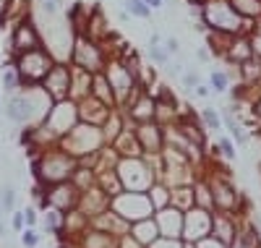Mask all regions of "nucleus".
Listing matches in <instances>:
<instances>
[{"label": "nucleus", "instance_id": "nucleus-1", "mask_svg": "<svg viewBox=\"0 0 261 248\" xmlns=\"http://www.w3.org/2000/svg\"><path fill=\"white\" fill-rule=\"evenodd\" d=\"M201 21L209 32H227V34H251L253 21L243 18L230 0H206L201 8Z\"/></svg>", "mask_w": 261, "mask_h": 248}, {"label": "nucleus", "instance_id": "nucleus-2", "mask_svg": "<svg viewBox=\"0 0 261 248\" xmlns=\"http://www.w3.org/2000/svg\"><path fill=\"white\" fill-rule=\"evenodd\" d=\"M107 53H105V44L99 39H92L89 34H73V42H71V55H68V63L76 65V68L86 71V73H99L105 71L107 65Z\"/></svg>", "mask_w": 261, "mask_h": 248}, {"label": "nucleus", "instance_id": "nucleus-3", "mask_svg": "<svg viewBox=\"0 0 261 248\" xmlns=\"http://www.w3.org/2000/svg\"><path fill=\"white\" fill-rule=\"evenodd\" d=\"M65 152H71L73 157H86V154H94L102 146H107L105 141V133L99 126H89V123H76L65 136L58 141Z\"/></svg>", "mask_w": 261, "mask_h": 248}, {"label": "nucleus", "instance_id": "nucleus-4", "mask_svg": "<svg viewBox=\"0 0 261 248\" xmlns=\"http://www.w3.org/2000/svg\"><path fill=\"white\" fill-rule=\"evenodd\" d=\"M13 63H16L21 79H24V86H37V84L45 81V76L50 73L53 63H55V55L47 47H37V50L16 55Z\"/></svg>", "mask_w": 261, "mask_h": 248}, {"label": "nucleus", "instance_id": "nucleus-5", "mask_svg": "<svg viewBox=\"0 0 261 248\" xmlns=\"http://www.w3.org/2000/svg\"><path fill=\"white\" fill-rule=\"evenodd\" d=\"M45 123L55 136L58 141L68 133L76 123H79V110H76V102L73 100H63V102H53V107L47 110V115H45Z\"/></svg>", "mask_w": 261, "mask_h": 248}, {"label": "nucleus", "instance_id": "nucleus-6", "mask_svg": "<svg viewBox=\"0 0 261 248\" xmlns=\"http://www.w3.org/2000/svg\"><path fill=\"white\" fill-rule=\"evenodd\" d=\"M134 133L141 144V152L144 157H160L165 144H167V131L162 123L157 120H144V123H136L134 126Z\"/></svg>", "mask_w": 261, "mask_h": 248}, {"label": "nucleus", "instance_id": "nucleus-7", "mask_svg": "<svg viewBox=\"0 0 261 248\" xmlns=\"http://www.w3.org/2000/svg\"><path fill=\"white\" fill-rule=\"evenodd\" d=\"M42 89L50 94L53 102H63V100H71V63L65 60H55L50 73L42 81Z\"/></svg>", "mask_w": 261, "mask_h": 248}, {"label": "nucleus", "instance_id": "nucleus-8", "mask_svg": "<svg viewBox=\"0 0 261 248\" xmlns=\"http://www.w3.org/2000/svg\"><path fill=\"white\" fill-rule=\"evenodd\" d=\"M32 97H34V86H21V89H16V92H11V94H8V105H6V115H8V120L37 126Z\"/></svg>", "mask_w": 261, "mask_h": 248}, {"label": "nucleus", "instance_id": "nucleus-9", "mask_svg": "<svg viewBox=\"0 0 261 248\" xmlns=\"http://www.w3.org/2000/svg\"><path fill=\"white\" fill-rule=\"evenodd\" d=\"M37 47H45V44H42V37H39V32L34 27V21H29V18L16 21V27L11 32V50H13V55L29 53V50H37Z\"/></svg>", "mask_w": 261, "mask_h": 248}, {"label": "nucleus", "instance_id": "nucleus-10", "mask_svg": "<svg viewBox=\"0 0 261 248\" xmlns=\"http://www.w3.org/2000/svg\"><path fill=\"white\" fill-rule=\"evenodd\" d=\"M76 110H79V120L81 123H89V126H105V120L110 118V107H107L105 102H99L97 97H84V100H79L76 102Z\"/></svg>", "mask_w": 261, "mask_h": 248}, {"label": "nucleus", "instance_id": "nucleus-11", "mask_svg": "<svg viewBox=\"0 0 261 248\" xmlns=\"http://www.w3.org/2000/svg\"><path fill=\"white\" fill-rule=\"evenodd\" d=\"M251 58H253L251 34H232V39L227 44V53H225V63H230L235 68V65H241V63H246Z\"/></svg>", "mask_w": 261, "mask_h": 248}, {"label": "nucleus", "instance_id": "nucleus-12", "mask_svg": "<svg viewBox=\"0 0 261 248\" xmlns=\"http://www.w3.org/2000/svg\"><path fill=\"white\" fill-rule=\"evenodd\" d=\"M92 97H97L99 102H105L110 110H120L118 97H115V89H113V84H110V81H107L105 71H99V73H94V76H92Z\"/></svg>", "mask_w": 261, "mask_h": 248}, {"label": "nucleus", "instance_id": "nucleus-13", "mask_svg": "<svg viewBox=\"0 0 261 248\" xmlns=\"http://www.w3.org/2000/svg\"><path fill=\"white\" fill-rule=\"evenodd\" d=\"M76 193H79V188H76L73 183H68V180H63V183L53 186V191H50V201H53V207H55L58 212H65V209H73V204H76Z\"/></svg>", "mask_w": 261, "mask_h": 248}, {"label": "nucleus", "instance_id": "nucleus-14", "mask_svg": "<svg viewBox=\"0 0 261 248\" xmlns=\"http://www.w3.org/2000/svg\"><path fill=\"white\" fill-rule=\"evenodd\" d=\"M212 199L220 204V209H230L235 201H238V193L230 183H225V180H220V183L212 186Z\"/></svg>", "mask_w": 261, "mask_h": 248}, {"label": "nucleus", "instance_id": "nucleus-15", "mask_svg": "<svg viewBox=\"0 0 261 248\" xmlns=\"http://www.w3.org/2000/svg\"><path fill=\"white\" fill-rule=\"evenodd\" d=\"M0 84H3V89H6L8 94L24 86V79H21V73H18V68H16V63L6 65V68L0 71Z\"/></svg>", "mask_w": 261, "mask_h": 248}, {"label": "nucleus", "instance_id": "nucleus-16", "mask_svg": "<svg viewBox=\"0 0 261 248\" xmlns=\"http://www.w3.org/2000/svg\"><path fill=\"white\" fill-rule=\"evenodd\" d=\"M230 81H232V76L227 71H220V68L209 71V89L214 94H227L230 92Z\"/></svg>", "mask_w": 261, "mask_h": 248}, {"label": "nucleus", "instance_id": "nucleus-17", "mask_svg": "<svg viewBox=\"0 0 261 248\" xmlns=\"http://www.w3.org/2000/svg\"><path fill=\"white\" fill-rule=\"evenodd\" d=\"M230 6L241 13L243 18H261V0H230Z\"/></svg>", "mask_w": 261, "mask_h": 248}, {"label": "nucleus", "instance_id": "nucleus-18", "mask_svg": "<svg viewBox=\"0 0 261 248\" xmlns=\"http://www.w3.org/2000/svg\"><path fill=\"white\" fill-rule=\"evenodd\" d=\"M123 8L130 18H141V21L151 18V8L144 3V0H123Z\"/></svg>", "mask_w": 261, "mask_h": 248}, {"label": "nucleus", "instance_id": "nucleus-19", "mask_svg": "<svg viewBox=\"0 0 261 248\" xmlns=\"http://www.w3.org/2000/svg\"><path fill=\"white\" fill-rule=\"evenodd\" d=\"M146 55H149V63H151V65H157V68H165V65L172 60V55L165 50V44H149Z\"/></svg>", "mask_w": 261, "mask_h": 248}, {"label": "nucleus", "instance_id": "nucleus-20", "mask_svg": "<svg viewBox=\"0 0 261 248\" xmlns=\"http://www.w3.org/2000/svg\"><path fill=\"white\" fill-rule=\"evenodd\" d=\"M201 123L206 126V128H212V131H220V126H222V115L217 112L212 105H206V107H201Z\"/></svg>", "mask_w": 261, "mask_h": 248}, {"label": "nucleus", "instance_id": "nucleus-21", "mask_svg": "<svg viewBox=\"0 0 261 248\" xmlns=\"http://www.w3.org/2000/svg\"><path fill=\"white\" fill-rule=\"evenodd\" d=\"M217 154H222L227 162H232L235 157H238V152H235V141H232L230 136H220V141H217Z\"/></svg>", "mask_w": 261, "mask_h": 248}, {"label": "nucleus", "instance_id": "nucleus-22", "mask_svg": "<svg viewBox=\"0 0 261 248\" xmlns=\"http://www.w3.org/2000/svg\"><path fill=\"white\" fill-rule=\"evenodd\" d=\"M13 204H16V193H13L11 186H6L3 191H0V209H3V212H11Z\"/></svg>", "mask_w": 261, "mask_h": 248}, {"label": "nucleus", "instance_id": "nucleus-23", "mask_svg": "<svg viewBox=\"0 0 261 248\" xmlns=\"http://www.w3.org/2000/svg\"><path fill=\"white\" fill-rule=\"evenodd\" d=\"M180 84H183V89H196L201 81H199V73H196V71H183Z\"/></svg>", "mask_w": 261, "mask_h": 248}, {"label": "nucleus", "instance_id": "nucleus-24", "mask_svg": "<svg viewBox=\"0 0 261 248\" xmlns=\"http://www.w3.org/2000/svg\"><path fill=\"white\" fill-rule=\"evenodd\" d=\"M60 6H63V0H39V8L45 11L47 16H55L60 11Z\"/></svg>", "mask_w": 261, "mask_h": 248}, {"label": "nucleus", "instance_id": "nucleus-25", "mask_svg": "<svg viewBox=\"0 0 261 248\" xmlns=\"http://www.w3.org/2000/svg\"><path fill=\"white\" fill-rule=\"evenodd\" d=\"M162 44H165V50H167L170 55H178V53H180V42H178V37H167Z\"/></svg>", "mask_w": 261, "mask_h": 248}, {"label": "nucleus", "instance_id": "nucleus-26", "mask_svg": "<svg viewBox=\"0 0 261 248\" xmlns=\"http://www.w3.org/2000/svg\"><path fill=\"white\" fill-rule=\"evenodd\" d=\"M251 47H253V58H261V34L251 32Z\"/></svg>", "mask_w": 261, "mask_h": 248}, {"label": "nucleus", "instance_id": "nucleus-27", "mask_svg": "<svg viewBox=\"0 0 261 248\" xmlns=\"http://www.w3.org/2000/svg\"><path fill=\"white\" fill-rule=\"evenodd\" d=\"M37 240H39V238H37L32 230H24V235H21V243H24V248H34Z\"/></svg>", "mask_w": 261, "mask_h": 248}, {"label": "nucleus", "instance_id": "nucleus-28", "mask_svg": "<svg viewBox=\"0 0 261 248\" xmlns=\"http://www.w3.org/2000/svg\"><path fill=\"white\" fill-rule=\"evenodd\" d=\"M165 68H167V73H170V76H183V65H180V63H172V60H170V63L165 65Z\"/></svg>", "mask_w": 261, "mask_h": 248}, {"label": "nucleus", "instance_id": "nucleus-29", "mask_svg": "<svg viewBox=\"0 0 261 248\" xmlns=\"http://www.w3.org/2000/svg\"><path fill=\"white\" fill-rule=\"evenodd\" d=\"M196 58H199L201 63H209V60H212V50H209L206 44H204V47H199V50H196Z\"/></svg>", "mask_w": 261, "mask_h": 248}, {"label": "nucleus", "instance_id": "nucleus-30", "mask_svg": "<svg viewBox=\"0 0 261 248\" xmlns=\"http://www.w3.org/2000/svg\"><path fill=\"white\" fill-rule=\"evenodd\" d=\"M24 225H27L24 214H13V228H16V230H21V233H24Z\"/></svg>", "mask_w": 261, "mask_h": 248}, {"label": "nucleus", "instance_id": "nucleus-31", "mask_svg": "<svg viewBox=\"0 0 261 248\" xmlns=\"http://www.w3.org/2000/svg\"><path fill=\"white\" fill-rule=\"evenodd\" d=\"M251 107H253V115L261 120V92H258V97L253 100V105H251Z\"/></svg>", "mask_w": 261, "mask_h": 248}, {"label": "nucleus", "instance_id": "nucleus-32", "mask_svg": "<svg viewBox=\"0 0 261 248\" xmlns=\"http://www.w3.org/2000/svg\"><path fill=\"white\" fill-rule=\"evenodd\" d=\"M193 92L199 94V97H209V94H212V89H209V86H204V84H199V86L193 89Z\"/></svg>", "mask_w": 261, "mask_h": 248}, {"label": "nucleus", "instance_id": "nucleus-33", "mask_svg": "<svg viewBox=\"0 0 261 248\" xmlns=\"http://www.w3.org/2000/svg\"><path fill=\"white\" fill-rule=\"evenodd\" d=\"M144 3H146L151 11H160V8L165 6V0H144Z\"/></svg>", "mask_w": 261, "mask_h": 248}, {"label": "nucleus", "instance_id": "nucleus-34", "mask_svg": "<svg viewBox=\"0 0 261 248\" xmlns=\"http://www.w3.org/2000/svg\"><path fill=\"white\" fill-rule=\"evenodd\" d=\"M24 219L29 222V225H34V219H37V214H34V209L29 207V209H24Z\"/></svg>", "mask_w": 261, "mask_h": 248}, {"label": "nucleus", "instance_id": "nucleus-35", "mask_svg": "<svg viewBox=\"0 0 261 248\" xmlns=\"http://www.w3.org/2000/svg\"><path fill=\"white\" fill-rule=\"evenodd\" d=\"M149 44H162V37H160V34L154 32V34H151V37H149Z\"/></svg>", "mask_w": 261, "mask_h": 248}, {"label": "nucleus", "instance_id": "nucleus-36", "mask_svg": "<svg viewBox=\"0 0 261 248\" xmlns=\"http://www.w3.org/2000/svg\"><path fill=\"white\" fill-rule=\"evenodd\" d=\"M253 32H258V34H261V18H256V21H253Z\"/></svg>", "mask_w": 261, "mask_h": 248}, {"label": "nucleus", "instance_id": "nucleus-37", "mask_svg": "<svg viewBox=\"0 0 261 248\" xmlns=\"http://www.w3.org/2000/svg\"><path fill=\"white\" fill-rule=\"evenodd\" d=\"M3 212V209H0ZM3 233H6V225H3V214H0V238H3Z\"/></svg>", "mask_w": 261, "mask_h": 248}, {"label": "nucleus", "instance_id": "nucleus-38", "mask_svg": "<svg viewBox=\"0 0 261 248\" xmlns=\"http://www.w3.org/2000/svg\"><path fill=\"white\" fill-rule=\"evenodd\" d=\"M165 3H167V0H165Z\"/></svg>", "mask_w": 261, "mask_h": 248}]
</instances>
